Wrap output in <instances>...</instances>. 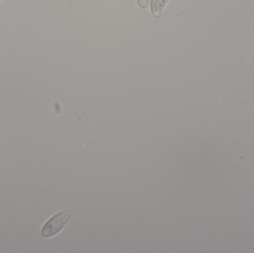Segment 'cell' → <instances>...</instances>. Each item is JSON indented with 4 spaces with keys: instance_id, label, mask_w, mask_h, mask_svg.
<instances>
[{
    "instance_id": "obj_4",
    "label": "cell",
    "mask_w": 254,
    "mask_h": 253,
    "mask_svg": "<svg viewBox=\"0 0 254 253\" xmlns=\"http://www.w3.org/2000/svg\"><path fill=\"white\" fill-rule=\"evenodd\" d=\"M0 1H1V0H0Z\"/></svg>"
},
{
    "instance_id": "obj_3",
    "label": "cell",
    "mask_w": 254,
    "mask_h": 253,
    "mask_svg": "<svg viewBox=\"0 0 254 253\" xmlns=\"http://www.w3.org/2000/svg\"><path fill=\"white\" fill-rule=\"evenodd\" d=\"M150 3V0H137V4L141 8H146Z\"/></svg>"
},
{
    "instance_id": "obj_2",
    "label": "cell",
    "mask_w": 254,
    "mask_h": 253,
    "mask_svg": "<svg viewBox=\"0 0 254 253\" xmlns=\"http://www.w3.org/2000/svg\"><path fill=\"white\" fill-rule=\"evenodd\" d=\"M169 0H151V12L155 17H158L164 10Z\"/></svg>"
},
{
    "instance_id": "obj_1",
    "label": "cell",
    "mask_w": 254,
    "mask_h": 253,
    "mask_svg": "<svg viewBox=\"0 0 254 253\" xmlns=\"http://www.w3.org/2000/svg\"><path fill=\"white\" fill-rule=\"evenodd\" d=\"M71 215L70 209H64L55 214L43 225L41 230L42 237H52L59 233L68 222Z\"/></svg>"
}]
</instances>
